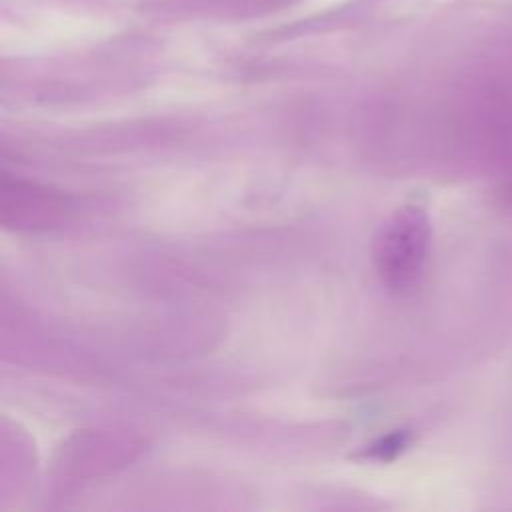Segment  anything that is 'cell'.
Wrapping results in <instances>:
<instances>
[{"label": "cell", "mask_w": 512, "mask_h": 512, "mask_svg": "<svg viewBox=\"0 0 512 512\" xmlns=\"http://www.w3.org/2000/svg\"><path fill=\"white\" fill-rule=\"evenodd\" d=\"M430 242L426 214L418 206L398 208L376 232L372 260L380 280L394 292L410 290L424 268Z\"/></svg>", "instance_id": "6da1fadb"}, {"label": "cell", "mask_w": 512, "mask_h": 512, "mask_svg": "<svg viewBox=\"0 0 512 512\" xmlns=\"http://www.w3.org/2000/svg\"><path fill=\"white\" fill-rule=\"evenodd\" d=\"M68 202L62 194L22 178H2L0 220L12 230L50 228L66 216Z\"/></svg>", "instance_id": "7a4b0ae2"}, {"label": "cell", "mask_w": 512, "mask_h": 512, "mask_svg": "<svg viewBox=\"0 0 512 512\" xmlns=\"http://www.w3.org/2000/svg\"><path fill=\"white\" fill-rule=\"evenodd\" d=\"M404 446H406V436H404V432H396V434H392V436L380 440V444L372 446L370 454L376 456V458H380V460H386V458H390V456H396Z\"/></svg>", "instance_id": "3957f363"}]
</instances>
